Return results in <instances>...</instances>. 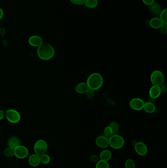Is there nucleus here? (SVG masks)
<instances>
[{"label":"nucleus","instance_id":"1","mask_svg":"<svg viewBox=\"0 0 167 168\" xmlns=\"http://www.w3.org/2000/svg\"><path fill=\"white\" fill-rule=\"evenodd\" d=\"M37 55L40 59L48 60L53 58L55 54V50L51 44L43 42L37 49Z\"/></svg>","mask_w":167,"mask_h":168},{"label":"nucleus","instance_id":"2","mask_svg":"<svg viewBox=\"0 0 167 168\" xmlns=\"http://www.w3.org/2000/svg\"><path fill=\"white\" fill-rule=\"evenodd\" d=\"M103 82L104 80L102 76L99 73H94L88 77L86 83L89 89L96 90L102 87Z\"/></svg>","mask_w":167,"mask_h":168},{"label":"nucleus","instance_id":"3","mask_svg":"<svg viewBox=\"0 0 167 168\" xmlns=\"http://www.w3.org/2000/svg\"><path fill=\"white\" fill-rule=\"evenodd\" d=\"M109 146L114 150H119L122 148L124 145L123 137L117 134H113L109 138Z\"/></svg>","mask_w":167,"mask_h":168},{"label":"nucleus","instance_id":"4","mask_svg":"<svg viewBox=\"0 0 167 168\" xmlns=\"http://www.w3.org/2000/svg\"><path fill=\"white\" fill-rule=\"evenodd\" d=\"M35 153L40 156L46 153L48 150V145L46 142L43 139L37 141L35 143L34 147Z\"/></svg>","mask_w":167,"mask_h":168},{"label":"nucleus","instance_id":"5","mask_svg":"<svg viewBox=\"0 0 167 168\" xmlns=\"http://www.w3.org/2000/svg\"><path fill=\"white\" fill-rule=\"evenodd\" d=\"M5 117L8 122L12 123H17L21 120V115L17 111L9 109L5 112Z\"/></svg>","mask_w":167,"mask_h":168},{"label":"nucleus","instance_id":"6","mask_svg":"<svg viewBox=\"0 0 167 168\" xmlns=\"http://www.w3.org/2000/svg\"><path fill=\"white\" fill-rule=\"evenodd\" d=\"M151 81L153 85L160 86L164 83L165 77L161 71H154L151 76Z\"/></svg>","mask_w":167,"mask_h":168},{"label":"nucleus","instance_id":"7","mask_svg":"<svg viewBox=\"0 0 167 168\" xmlns=\"http://www.w3.org/2000/svg\"><path fill=\"white\" fill-rule=\"evenodd\" d=\"M29 154V150L24 146L19 145L14 149V156L19 159H25L28 156Z\"/></svg>","mask_w":167,"mask_h":168},{"label":"nucleus","instance_id":"8","mask_svg":"<svg viewBox=\"0 0 167 168\" xmlns=\"http://www.w3.org/2000/svg\"><path fill=\"white\" fill-rule=\"evenodd\" d=\"M144 104L143 100L139 98L132 99L129 102V106L134 110L140 111L144 108Z\"/></svg>","mask_w":167,"mask_h":168},{"label":"nucleus","instance_id":"9","mask_svg":"<svg viewBox=\"0 0 167 168\" xmlns=\"http://www.w3.org/2000/svg\"><path fill=\"white\" fill-rule=\"evenodd\" d=\"M134 150L137 154L140 156H145L148 153V147L142 142H137L134 146Z\"/></svg>","mask_w":167,"mask_h":168},{"label":"nucleus","instance_id":"10","mask_svg":"<svg viewBox=\"0 0 167 168\" xmlns=\"http://www.w3.org/2000/svg\"><path fill=\"white\" fill-rule=\"evenodd\" d=\"M95 143L97 146L101 148H106L109 146V138L104 136H100L97 137Z\"/></svg>","mask_w":167,"mask_h":168},{"label":"nucleus","instance_id":"11","mask_svg":"<svg viewBox=\"0 0 167 168\" xmlns=\"http://www.w3.org/2000/svg\"><path fill=\"white\" fill-rule=\"evenodd\" d=\"M28 42L30 45L33 47H38L43 43L41 37L38 36H32L29 38Z\"/></svg>","mask_w":167,"mask_h":168},{"label":"nucleus","instance_id":"12","mask_svg":"<svg viewBox=\"0 0 167 168\" xmlns=\"http://www.w3.org/2000/svg\"><path fill=\"white\" fill-rule=\"evenodd\" d=\"M161 93V90L160 89V86L153 85L150 89L149 94L151 98L153 99H155L160 96Z\"/></svg>","mask_w":167,"mask_h":168},{"label":"nucleus","instance_id":"13","mask_svg":"<svg viewBox=\"0 0 167 168\" xmlns=\"http://www.w3.org/2000/svg\"><path fill=\"white\" fill-rule=\"evenodd\" d=\"M29 163L30 166L35 167L39 166L41 163L40 156L34 153L29 157Z\"/></svg>","mask_w":167,"mask_h":168},{"label":"nucleus","instance_id":"14","mask_svg":"<svg viewBox=\"0 0 167 168\" xmlns=\"http://www.w3.org/2000/svg\"><path fill=\"white\" fill-rule=\"evenodd\" d=\"M149 10L151 14L155 16H159L161 12V9L159 4L157 2H154L149 6Z\"/></svg>","mask_w":167,"mask_h":168},{"label":"nucleus","instance_id":"15","mask_svg":"<svg viewBox=\"0 0 167 168\" xmlns=\"http://www.w3.org/2000/svg\"><path fill=\"white\" fill-rule=\"evenodd\" d=\"M7 145H8V147L15 149L20 145L19 139L15 136L10 137L7 141Z\"/></svg>","mask_w":167,"mask_h":168},{"label":"nucleus","instance_id":"16","mask_svg":"<svg viewBox=\"0 0 167 168\" xmlns=\"http://www.w3.org/2000/svg\"><path fill=\"white\" fill-rule=\"evenodd\" d=\"M89 89L86 83L81 82L77 84L75 89L76 91L78 94H84L86 93Z\"/></svg>","mask_w":167,"mask_h":168},{"label":"nucleus","instance_id":"17","mask_svg":"<svg viewBox=\"0 0 167 168\" xmlns=\"http://www.w3.org/2000/svg\"><path fill=\"white\" fill-rule=\"evenodd\" d=\"M112 156V153L109 150H104L100 152V158L101 160L108 162L111 159Z\"/></svg>","mask_w":167,"mask_h":168},{"label":"nucleus","instance_id":"18","mask_svg":"<svg viewBox=\"0 0 167 168\" xmlns=\"http://www.w3.org/2000/svg\"><path fill=\"white\" fill-rule=\"evenodd\" d=\"M163 24L159 18L155 17L151 19L149 22V24L153 29H160V27Z\"/></svg>","mask_w":167,"mask_h":168},{"label":"nucleus","instance_id":"19","mask_svg":"<svg viewBox=\"0 0 167 168\" xmlns=\"http://www.w3.org/2000/svg\"><path fill=\"white\" fill-rule=\"evenodd\" d=\"M143 109L146 112L151 114V113L155 112L156 110V107L154 104L151 102H148L145 103Z\"/></svg>","mask_w":167,"mask_h":168},{"label":"nucleus","instance_id":"20","mask_svg":"<svg viewBox=\"0 0 167 168\" xmlns=\"http://www.w3.org/2000/svg\"><path fill=\"white\" fill-rule=\"evenodd\" d=\"M85 5L88 8H93L98 5V0H86Z\"/></svg>","mask_w":167,"mask_h":168},{"label":"nucleus","instance_id":"21","mask_svg":"<svg viewBox=\"0 0 167 168\" xmlns=\"http://www.w3.org/2000/svg\"><path fill=\"white\" fill-rule=\"evenodd\" d=\"M40 158L41 163L43 164H48L49 163H50L51 161V157L50 156L46 153L40 156Z\"/></svg>","mask_w":167,"mask_h":168},{"label":"nucleus","instance_id":"22","mask_svg":"<svg viewBox=\"0 0 167 168\" xmlns=\"http://www.w3.org/2000/svg\"><path fill=\"white\" fill-rule=\"evenodd\" d=\"M95 168H110V166L108 162L100 160L97 162Z\"/></svg>","mask_w":167,"mask_h":168},{"label":"nucleus","instance_id":"23","mask_svg":"<svg viewBox=\"0 0 167 168\" xmlns=\"http://www.w3.org/2000/svg\"><path fill=\"white\" fill-rule=\"evenodd\" d=\"M4 154L7 157H12L14 156V149L8 147L4 151Z\"/></svg>","mask_w":167,"mask_h":168},{"label":"nucleus","instance_id":"24","mask_svg":"<svg viewBox=\"0 0 167 168\" xmlns=\"http://www.w3.org/2000/svg\"><path fill=\"white\" fill-rule=\"evenodd\" d=\"M109 126L112 129L113 134H116L119 131V125L116 122H111Z\"/></svg>","mask_w":167,"mask_h":168},{"label":"nucleus","instance_id":"25","mask_svg":"<svg viewBox=\"0 0 167 168\" xmlns=\"http://www.w3.org/2000/svg\"><path fill=\"white\" fill-rule=\"evenodd\" d=\"M160 20L163 23H167V9H165L161 11L160 15Z\"/></svg>","mask_w":167,"mask_h":168},{"label":"nucleus","instance_id":"26","mask_svg":"<svg viewBox=\"0 0 167 168\" xmlns=\"http://www.w3.org/2000/svg\"><path fill=\"white\" fill-rule=\"evenodd\" d=\"M104 136L108 138H109L113 135V133L112 129L110 127L109 125L104 128Z\"/></svg>","mask_w":167,"mask_h":168},{"label":"nucleus","instance_id":"27","mask_svg":"<svg viewBox=\"0 0 167 168\" xmlns=\"http://www.w3.org/2000/svg\"><path fill=\"white\" fill-rule=\"evenodd\" d=\"M125 168H135V163L133 159H128L125 162Z\"/></svg>","mask_w":167,"mask_h":168},{"label":"nucleus","instance_id":"28","mask_svg":"<svg viewBox=\"0 0 167 168\" xmlns=\"http://www.w3.org/2000/svg\"><path fill=\"white\" fill-rule=\"evenodd\" d=\"M86 96L88 99H91L95 95V90L89 89L87 91L86 93Z\"/></svg>","mask_w":167,"mask_h":168},{"label":"nucleus","instance_id":"29","mask_svg":"<svg viewBox=\"0 0 167 168\" xmlns=\"http://www.w3.org/2000/svg\"><path fill=\"white\" fill-rule=\"evenodd\" d=\"M160 31L163 35H165L167 33V23H163L160 27Z\"/></svg>","mask_w":167,"mask_h":168},{"label":"nucleus","instance_id":"30","mask_svg":"<svg viewBox=\"0 0 167 168\" xmlns=\"http://www.w3.org/2000/svg\"><path fill=\"white\" fill-rule=\"evenodd\" d=\"M70 1L75 5H81L84 4L86 0H70Z\"/></svg>","mask_w":167,"mask_h":168},{"label":"nucleus","instance_id":"31","mask_svg":"<svg viewBox=\"0 0 167 168\" xmlns=\"http://www.w3.org/2000/svg\"><path fill=\"white\" fill-rule=\"evenodd\" d=\"M89 159L92 162L97 163L99 161V158H98V156L95 155V154L90 156Z\"/></svg>","mask_w":167,"mask_h":168},{"label":"nucleus","instance_id":"32","mask_svg":"<svg viewBox=\"0 0 167 168\" xmlns=\"http://www.w3.org/2000/svg\"><path fill=\"white\" fill-rule=\"evenodd\" d=\"M142 1L144 4L150 6V5L153 4V2H155V0H142Z\"/></svg>","mask_w":167,"mask_h":168},{"label":"nucleus","instance_id":"33","mask_svg":"<svg viewBox=\"0 0 167 168\" xmlns=\"http://www.w3.org/2000/svg\"><path fill=\"white\" fill-rule=\"evenodd\" d=\"M5 112L2 110H0V121L5 118Z\"/></svg>","mask_w":167,"mask_h":168},{"label":"nucleus","instance_id":"34","mask_svg":"<svg viewBox=\"0 0 167 168\" xmlns=\"http://www.w3.org/2000/svg\"><path fill=\"white\" fill-rule=\"evenodd\" d=\"M160 87L161 90V92H164V93L166 92L167 89H166V86L164 85V83L162 85H161Z\"/></svg>","mask_w":167,"mask_h":168},{"label":"nucleus","instance_id":"35","mask_svg":"<svg viewBox=\"0 0 167 168\" xmlns=\"http://www.w3.org/2000/svg\"><path fill=\"white\" fill-rule=\"evenodd\" d=\"M4 17V11L0 7V20H1Z\"/></svg>","mask_w":167,"mask_h":168},{"label":"nucleus","instance_id":"36","mask_svg":"<svg viewBox=\"0 0 167 168\" xmlns=\"http://www.w3.org/2000/svg\"></svg>","mask_w":167,"mask_h":168}]
</instances>
